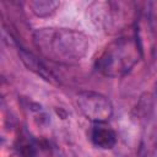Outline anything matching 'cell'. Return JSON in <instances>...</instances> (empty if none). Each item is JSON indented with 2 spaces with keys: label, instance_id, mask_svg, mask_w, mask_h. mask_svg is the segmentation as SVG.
<instances>
[{
  "label": "cell",
  "instance_id": "277c9868",
  "mask_svg": "<svg viewBox=\"0 0 157 157\" xmlns=\"http://www.w3.org/2000/svg\"><path fill=\"white\" fill-rule=\"evenodd\" d=\"M90 10H94L96 21L105 26L118 25L124 22L125 13L131 10L130 4L121 1H96L90 6Z\"/></svg>",
  "mask_w": 157,
  "mask_h": 157
},
{
  "label": "cell",
  "instance_id": "6da1fadb",
  "mask_svg": "<svg viewBox=\"0 0 157 157\" xmlns=\"http://www.w3.org/2000/svg\"><path fill=\"white\" fill-rule=\"evenodd\" d=\"M33 44L47 59L59 64H76L86 54L90 42L86 34L70 28L44 27L33 33Z\"/></svg>",
  "mask_w": 157,
  "mask_h": 157
},
{
  "label": "cell",
  "instance_id": "8992f818",
  "mask_svg": "<svg viewBox=\"0 0 157 157\" xmlns=\"http://www.w3.org/2000/svg\"><path fill=\"white\" fill-rule=\"evenodd\" d=\"M91 141L94 146L103 148V150H109L113 148L117 144V134L113 129L109 126L104 125L103 123H97L92 130H91Z\"/></svg>",
  "mask_w": 157,
  "mask_h": 157
},
{
  "label": "cell",
  "instance_id": "52a82bcc",
  "mask_svg": "<svg viewBox=\"0 0 157 157\" xmlns=\"http://www.w3.org/2000/svg\"><path fill=\"white\" fill-rule=\"evenodd\" d=\"M27 5L36 16L47 17L54 13L60 4L59 1H54V0H34V1H28Z\"/></svg>",
  "mask_w": 157,
  "mask_h": 157
},
{
  "label": "cell",
  "instance_id": "7a4b0ae2",
  "mask_svg": "<svg viewBox=\"0 0 157 157\" xmlns=\"http://www.w3.org/2000/svg\"><path fill=\"white\" fill-rule=\"evenodd\" d=\"M142 59V45L136 36L120 37L112 40L97 58L96 70L105 77L128 75Z\"/></svg>",
  "mask_w": 157,
  "mask_h": 157
},
{
  "label": "cell",
  "instance_id": "3957f363",
  "mask_svg": "<svg viewBox=\"0 0 157 157\" xmlns=\"http://www.w3.org/2000/svg\"><path fill=\"white\" fill-rule=\"evenodd\" d=\"M76 105L81 114L93 121L104 123L113 114V104L108 97L94 91H81L76 94Z\"/></svg>",
  "mask_w": 157,
  "mask_h": 157
},
{
  "label": "cell",
  "instance_id": "ba28073f",
  "mask_svg": "<svg viewBox=\"0 0 157 157\" xmlns=\"http://www.w3.org/2000/svg\"><path fill=\"white\" fill-rule=\"evenodd\" d=\"M15 148L20 157H37L38 150L36 144L27 136H21L15 144Z\"/></svg>",
  "mask_w": 157,
  "mask_h": 157
},
{
  "label": "cell",
  "instance_id": "9c48e42d",
  "mask_svg": "<svg viewBox=\"0 0 157 157\" xmlns=\"http://www.w3.org/2000/svg\"><path fill=\"white\" fill-rule=\"evenodd\" d=\"M155 96L157 98V82H156V87H155Z\"/></svg>",
  "mask_w": 157,
  "mask_h": 157
},
{
  "label": "cell",
  "instance_id": "5b68a950",
  "mask_svg": "<svg viewBox=\"0 0 157 157\" xmlns=\"http://www.w3.org/2000/svg\"><path fill=\"white\" fill-rule=\"evenodd\" d=\"M18 55L21 61L23 63V65L32 71L33 74H36L37 76H39L40 78H43L44 81L52 83V85H60L59 78L56 77V75L32 52L25 49V48H18Z\"/></svg>",
  "mask_w": 157,
  "mask_h": 157
}]
</instances>
